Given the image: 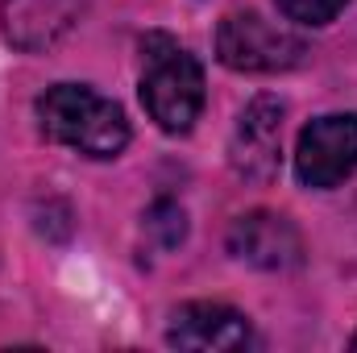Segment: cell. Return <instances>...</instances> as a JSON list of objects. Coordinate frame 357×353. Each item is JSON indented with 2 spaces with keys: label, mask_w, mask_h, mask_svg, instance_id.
Instances as JSON below:
<instances>
[{
  "label": "cell",
  "mask_w": 357,
  "mask_h": 353,
  "mask_svg": "<svg viewBox=\"0 0 357 353\" xmlns=\"http://www.w3.org/2000/svg\"><path fill=\"white\" fill-rule=\"evenodd\" d=\"M38 125L50 142H59L84 158H116L129 146L125 108L88 84L46 88V96L38 100Z\"/></svg>",
  "instance_id": "cell-1"
},
{
  "label": "cell",
  "mask_w": 357,
  "mask_h": 353,
  "mask_svg": "<svg viewBox=\"0 0 357 353\" xmlns=\"http://www.w3.org/2000/svg\"><path fill=\"white\" fill-rule=\"evenodd\" d=\"M142 104L162 133H187L204 112V67L171 33L142 38Z\"/></svg>",
  "instance_id": "cell-2"
},
{
  "label": "cell",
  "mask_w": 357,
  "mask_h": 353,
  "mask_svg": "<svg viewBox=\"0 0 357 353\" xmlns=\"http://www.w3.org/2000/svg\"><path fill=\"white\" fill-rule=\"evenodd\" d=\"M303 54H307L303 38L278 21H266L262 13H229L216 25V59L229 71L278 75V71L299 67Z\"/></svg>",
  "instance_id": "cell-3"
},
{
  "label": "cell",
  "mask_w": 357,
  "mask_h": 353,
  "mask_svg": "<svg viewBox=\"0 0 357 353\" xmlns=\"http://www.w3.org/2000/svg\"><path fill=\"white\" fill-rule=\"evenodd\" d=\"M357 171V112L316 117L295 146V175L312 191H328Z\"/></svg>",
  "instance_id": "cell-4"
},
{
  "label": "cell",
  "mask_w": 357,
  "mask_h": 353,
  "mask_svg": "<svg viewBox=\"0 0 357 353\" xmlns=\"http://www.w3.org/2000/svg\"><path fill=\"white\" fill-rule=\"evenodd\" d=\"M282 117L287 104L274 96H258L245 104L237 117L233 142H229V163L233 171L250 183H270L282 167Z\"/></svg>",
  "instance_id": "cell-5"
},
{
  "label": "cell",
  "mask_w": 357,
  "mask_h": 353,
  "mask_svg": "<svg viewBox=\"0 0 357 353\" xmlns=\"http://www.w3.org/2000/svg\"><path fill=\"white\" fill-rule=\"evenodd\" d=\"M229 254L254 270H295L303 262V233L282 212H245L229 225Z\"/></svg>",
  "instance_id": "cell-6"
},
{
  "label": "cell",
  "mask_w": 357,
  "mask_h": 353,
  "mask_svg": "<svg viewBox=\"0 0 357 353\" xmlns=\"http://www.w3.org/2000/svg\"><path fill=\"white\" fill-rule=\"evenodd\" d=\"M167 345L191 353H237L254 345V329H250L245 312H237L229 303L195 299V303L175 308L171 329H167Z\"/></svg>",
  "instance_id": "cell-7"
},
{
  "label": "cell",
  "mask_w": 357,
  "mask_h": 353,
  "mask_svg": "<svg viewBox=\"0 0 357 353\" xmlns=\"http://www.w3.org/2000/svg\"><path fill=\"white\" fill-rule=\"evenodd\" d=\"M84 13H88V0H4L0 29H4L8 46L38 54V50H50L54 42H63L79 25Z\"/></svg>",
  "instance_id": "cell-8"
},
{
  "label": "cell",
  "mask_w": 357,
  "mask_h": 353,
  "mask_svg": "<svg viewBox=\"0 0 357 353\" xmlns=\"http://www.w3.org/2000/svg\"><path fill=\"white\" fill-rule=\"evenodd\" d=\"M146 233L154 237V246L175 250V246H183V237H187V212L178 208L175 200H158L146 212Z\"/></svg>",
  "instance_id": "cell-9"
},
{
  "label": "cell",
  "mask_w": 357,
  "mask_h": 353,
  "mask_svg": "<svg viewBox=\"0 0 357 353\" xmlns=\"http://www.w3.org/2000/svg\"><path fill=\"white\" fill-rule=\"evenodd\" d=\"M274 4H278V13H282L287 21L320 29V25L337 21V17H341V8H345L349 0H274Z\"/></svg>",
  "instance_id": "cell-10"
},
{
  "label": "cell",
  "mask_w": 357,
  "mask_h": 353,
  "mask_svg": "<svg viewBox=\"0 0 357 353\" xmlns=\"http://www.w3.org/2000/svg\"><path fill=\"white\" fill-rule=\"evenodd\" d=\"M349 350H357V333H354V341H349Z\"/></svg>",
  "instance_id": "cell-11"
}]
</instances>
